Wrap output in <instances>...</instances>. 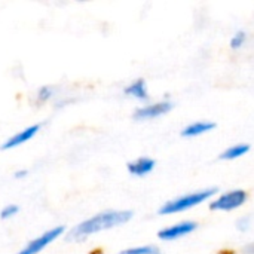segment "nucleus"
<instances>
[{
  "label": "nucleus",
  "mask_w": 254,
  "mask_h": 254,
  "mask_svg": "<svg viewBox=\"0 0 254 254\" xmlns=\"http://www.w3.org/2000/svg\"><path fill=\"white\" fill-rule=\"evenodd\" d=\"M27 174H28V171L27 170H18V171H15V179H24V177H27Z\"/></svg>",
  "instance_id": "f3484780"
},
{
  "label": "nucleus",
  "mask_w": 254,
  "mask_h": 254,
  "mask_svg": "<svg viewBox=\"0 0 254 254\" xmlns=\"http://www.w3.org/2000/svg\"><path fill=\"white\" fill-rule=\"evenodd\" d=\"M40 129H42L40 124H33V125H28V127L22 128L21 131L15 132L13 135H10L9 138H6L1 143V150H10V149L19 147V146L28 143L31 138H34L39 134Z\"/></svg>",
  "instance_id": "0eeeda50"
},
{
  "label": "nucleus",
  "mask_w": 254,
  "mask_h": 254,
  "mask_svg": "<svg viewBox=\"0 0 254 254\" xmlns=\"http://www.w3.org/2000/svg\"><path fill=\"white\" fill-rule=\"evenodd\" d=\"M195 229H196L195 222L185 220V222H179V223H174L171 226H167V228L161 229L158 232V237L162 241H176V240H180L183 237L190 235L192 232H195Z\"/></svg>",
  "instance_id": "423d86ee"
},
{
  "label": "nucleus",
  "mask_w": 254,
  "mask_h": 254,
  "mask_svg": "<svg viewBox=\"0 0 254 254\" xmlns=\"http://www.w3.org/2000/svg\"><path fill=\"white\" fill-rule=\"evenodd\" d=\"M217 189L216 188H208V189H199L186 195H182L179 198H174L171 201H167L161 208L159 214L161 216H171V214H179L185 213L188 210H192L207 201H210L216 195Z\"/></svg>",
  "instance_id": "f03ea898"
},
{
  "label": "nucleus",
  "mask_w": 254,
  "mask_h": 254,
  "mask_svg": "<svg viewBox=\"0 0 254 254\" xmlns=\"http://www.w3.org/2000/svg\"><path fill=\"white\" fill-rule=\"evenodd\" d=\"M131 219H132V211L129 210H106L76 225L70 231L68 238L73 241H82L95 234L124 226Z\"/></svg>",
  "instance_id": "f257e3e1"
},
{
  "label": "nucleus",
  "mask_w": 254,
  "mask_h": 254,
  "mask_svg": "<svg viewBox=\"0 0 254 254\" xmlns=\"http://www.w3.org/2000/svg\"><path fill=\"white\" fill-rule=\"evenodd\" d=\"M246 201H247V192L243 189H234L213 199L210 202V208L213 211H234L243 207Z\"/></svg>",
  "instance_id": "20e7f679"
},
{
  "label": "nucleus",
  "mask_w": 254,
  "mask_h": 254,
  "mask_svg": "<svg viewBox=\"0 0 254 254\" xmlns=\"http://www.w3.org/2000/svg\"><path fill=\"white\" fill-rule=\"evenodd\" d=\"M19 213V207L16 204H7L0 210V219L1 220H9L12 217H15Z\"/></svg>",
  "instance_id": "2eb2a0df"
},
{
  "label": "nucleus",
  "mask_w": 254,
  "mask_h": 254,
  "mask_svg": "<svg viewBox=\"0 0 254 254\" xmlns=\"http://www.w3.org/2000/svg\"><path fill=\"white\" fill-rule=\"evenodd\" d=\"M118 254H161V250L155 246H140V247H131L122 250Z\"/></svg>",
  "instance_id": "ddd939ff"
},
{
  "label": "nucleus",
  "mask_w": 254,
  "mask_h": 254,
  "mask_svg": "<svg viewBox=\"0 0 254 254\" xmlns=\"http://www.w3.org/2000/svg\"><path fill=\"white\" fill-rule=\"evenodd\" d=\"M171 109H173V103L168 100H164V101H156V103H150V104L138 107L132 116L135 121H152V119L167 115Z\"/></svg>",
  "instance_id": "39448f33"
},
{
  "label": "nucleus",
  "mask_w": 254,
  "mask_h": 254,
  "mask_svg": "<svg viewBox=\"0 0 254 254\" xmlns=\"http://www.w3.org/2000/svg\"><path fill=\"white\" fill-rule=\"evenodd\" d=\"M247 222H249V219H246V217H244V219H240L238 223H237L238 229H240V231H247V229H249V223H247Z\"/></svg>",
  "instance_id": "dca6fc26"
},
{
  "label": "nucleus",
  "mask_w": 254,
  "mask_h": 254,
  "mask_svg": "<svg viewBox=\"0 0 254 254\" xmlns=\"http://www.w3.org/2000/svg\"><path fill=\"white\" fill-rule=\"evenodd\" d=\"M155 170V161L147 156L137 158L128 164V171L134 177H144Z\"/></svg>",
  "instance_id": "6e6552de"
},
{
  "label": "nucleus",
  "mask_w": 254,
  "mask_h": 254,
  "mask_svg": "<svg viewBox=\"0 0 254 254\" xmlns=\"http://www.w3.org/2000/svg\"><path fill=\"white\" fill-rule=\"evenodd\" d=\"M65 232L64 226H55L51 228L48 231H45L43 234H40L39 237H36L34 240H31L25 247H22L19 252L15 254H39L42 253L46 247H49L52 243H55L60 237H63Z\"/></svg>",
  "instance_id": "7ed1b4c3"
},
{
  "label": "nucleus",
  "mask_w": 254,
  "mask_h": 254,
  "mask_svg": "<svg viewBox=\"0 0 254 254\" xmlns=\"http://www.w3.org/2000/svg\"><path fill=\"white\" fill-rule=\"evenodd\" d=\"M124 92H125V95L135 98L138 101H146L149 98V91H147L146 82L143 79H135L131 83H128L125 86Z\"/></svg>",
  "instance_id": "9d476101"
},
{
  "label": "nucleus",
  "mask_w": 254,
  "mask_h": 254,
  "mask_svg": "<svg viewBox=\"0 0 254 254\" xmlns=\"http://www.w3.org/2000/svg\"><path fill=\"white\" fill-rule=\"evenodd\" d=\"M250 152V146L247 143H237L231 147H228L225 152H222L220 159L223 161H235L243 156H246Z\"/></svg>",
  "instance_id": "9b49d317"
},
{
  "label": "nucleus",
  "mask_w": 254,
  "mask_h": 254,
  "mask_svg": "<svg viewBox=\"0 0 254 254\" xmlns=\"http://www.w3.org/2000/svg\"><path fill=\"white\" fill-rule=\"evenodd\" d=\"M54 97H55V88L51 86V85H43L36 92V100H37L39 104H43V103L52 100Z\"/></svg>",
  "instance_id": "f8f14e48"
},
{
  "label": "nucleus",
  "mask_w": 254,
  "mask_h": 254,
  "mask_svg": "<svg viewBox=\"0 0 254 254\" xmlns=\"http://www.w3.org/2000/svg\"><path fill=\"white\" fill-rule=\"evenodd\" d=\"M216 128V124L211 121H196L189 124L188 127H185L182 129V135L186 138H195L199 135H204L210 131H213Z\"/></svg>",
  "instance_id": "1a4fd4ad"
},
{
  "label": "nucleus",
  "mask_w": 254,
  "mask_h": 254,
  "mask_svg": "<svg viewBox=\"0 0 254 254\" xmlns=\"http://www.w3.org/2000/svg\"><path fill=\"white\" fill-rule=\"evenodd\" d=\"M246 42H247V33L243 31V30H240V31H237V33L231 37L229 45H231L232 49L238 51V49H241V48L246 45Z\"/></svg>",
  "instance_id": "4468645a"
}]
</instances>
